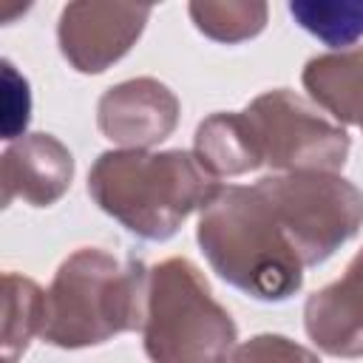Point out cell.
Wrapping results in <instances>:
<instances>
[{
    "instance_id": "1",
    "label": "cell",
    "mask_w": 363,
    "mask_h": 363,
    "mask_svg": "<svg viewBox=\"0 0 363 363\" xmlns=\"http://www.w3.org/2000/svg\"><path fill=\"white\" fill-rule=\"evenodd\" d=\"M199 244L210 267L258 301H284L303 284V261L258 187H218L201 207Z\"/></svg>"
},
{
    "instance_id": "8",
    "label": "cell",
    "mask_w": 363,
    "mask_h": 363,
    "mask_svg": "<svg viewBox=\"0 0 363 363\" xmlns=\"http://www.w3.org/2000/svg\"><path fill=\"white\" fill-rule=\"evenodd\" d=\"M179 119L176 96L156 79H128L99 99V128L130 150L162 142Z\"/></svg>"
},
{
    "instance_id": "16",
    "label": "cell",
    "mask_w": 363,
    "mask_h": 363,
    "mask_svg": "<svg viewBox=\"0 0 363 363\" xmlns=\"http://www.w3.org/2000/svg\"><path fill=\"white\" fill-rule=\"evenodd\" d=\"M233 363H318V357L281 335H258L233 352Z\"/></svg>"
},
{
    "instance_id": "10",
    "label": "cell",
    "mask_w": 363,
    "mask_h": 363,
    "mask_svg": "<svg viewBox=\"0 0 363 363\" xmlns=\"http://www.w3.org/2000/svg\"><path fill=\"white\" fill-rule=\"evenodd\" d=\"M71 173V153L54 136L34 133L9 147L3 156V201L9 204L20 196L34 207H45L65 193Z\"/></svg>"
},
{
    "instance_id": "7",
    "label": "cell",
    "mask_w": 363,
    "mask_h": 363,
    "mask_svg": "<svg viewBox=\"0 0 363 363\" xmlns=\"http://www.w3.org/2000/svg\"><path fill=\"white\" fill-rule=\"evenodd\" d=\"M147 17L150 6L71 3L60 14V48L77 71H105L133 45Z\"/></svg>"
},
{
    "instance_id": "6",
    "label": "cell",
    "mask_w": 363,
    "mask_h": 363,
    "mask_svg": "<svg viewBox=\"0 0 363 363\" xmlns=\"http://www.w3.org/2000/svg\"><path fill=\"white\" fill-rule=\"evenodd\" d=\"M244 119L255 139L261 164L267 162L289 173H332L346 162L349 136L289 91L258 96L244 111Z\"/></svg>"
},
{
    "instance_id": "9",
    "label": "cell",
    "mask_w": 363,
    "mask_h": 363,
    "mask_svg": "<svg viewBox=\"0 0 363 363\" xmlns=\"http://www.w3.org/2000/svg\"><path fill=\"white\" fill-rule=\"evenodd\" d=\"M309 337L329 354H363V250L346 267V275L315 292L303 309Z\"/></svg>"
},
{
    "instance_id": "13",
    "label": "cell",
    "mask_w": 363,
    "mask_h": 363,
    "mask_svg": "<svg viewBox=\"0 0 363 363\" xmlns=\"http://www.w3.org/2000/svg\"><path fill=\"white\" fill-rule=\"evenodd\" d=\"M45 318V295L40 286L20 275H6V332H3V354L6 363L28 346L34 332H43Z\"/></svg>"
},
{
    "instance_id": "14",
    "label": "cell",
    "mask_w": 363,
    "mask_h": 363,
    "mask_svg": "<svg viewBox=\"0 0 363 363\" xmlns=\"http://www.w3.org/2000/svg\"><path fill=\"white\" fill-rule=\"evenodd\" d=\"M289 14L332 48L352 45L363 34V3H289Z\"/></svg>"
},
{
    "instance_id": "5",
    "label": "cell",
    "mask_w": 363,
    "mask_h": 363,
    "mask_svg": "<svg viewBox=\"0 0 363 363\" xmlns=\"http://www.w3.org/2000/svg\"><path fill=\"white\" fill-rule=\"evenodd\" d=\"M255 187L272 207L303 267L329 258L363 221V193L332 173L267 176Z\"/></svg>"
},
{
    "instance_id": "11",
    "label": "cell",
    "mask_w": 363,
    "mask_h": 363,
    "mask_svg": "<svg viewBox=\"0 0 363 363\" xmlns=\"http://www.w3.org/2000/svg\"><path fill=\"white\" fill-rule=\"evenodd\" d=\"M303 85L332 116L363 125V48L309 60Z\"/></svg>"
},
{
    "instance_id": "3",
    "label": "cell",
    "mask_w": 363,
    "mask_h": 363,
    "mask_svg": "<svg viewBox=\"0 0 363 363\" xmlns=\"http://www.w3.org/2000/svg\"><path fill=\"white\" fill-rule=\"evenodd\" d=\"M150 275L139 261H116L102 250L74 252L45 292L43 337L62 349L102 343L145 326Z\"/></svg>"
},
{
    "instance_id": "17",
    "label": "cell",
    "mask_w": 363,
    "mask_h": 363,
    "mask_svg": "<svg viewBox=\"0 0 363 363\" xmlns=\"http://www.w3.org/2000/svg\"><path fill=\"white\" fill-rule=\"evenodd\" d=\"M3 136L14 139L26 122H28V111H31V96H28V82L14 71V65L6 60L3 62Z\"/></svg>"
},
{
    "instance_id": "12",
    "label": "cell",
    "mask_w": 363,
    "mask_h": 363,
    "mask_svg": "<svg viewBox=\"0 0 363 363\" xmlns=\"http://www.w3.org/2000/svg\"><path fill=\"white\" fill-rule=\"evenodd\" d=\"M196 156L213 176H238L261 164L244 113H216L199 125Z\"/></svg>"
},
{
    "instance_id": "2",
    "label": "cell",
    "mask_w": 363,
    "mask_h": 363,
    "mask_svg": "<svg viewBox=\"0 0 363 363\" xmlns=\"http://www.w3.org/2000/svg\"><path fill=\"white\" fill-rule=\"evenodd\" d=\"M88 190L130 233L162 241L216 196L218 182L196 153L108 150L96 159Z\"/></svg>"
},
{
    "instance_id": "15",
    "label": "cell",
    "mask_w": 363,
    "mask_h": 363,
    "mask_svg": "<svg viewBox=\"0 0 363 363\" xmlns=\"http://www.w3.org/2000/svg\"><path fill=\"white\" fill-rule=\"evenodd\" d=\"M199 31L221 43H238L258 34L267 23L264 3H190Z\"/></svg>"
},
{
    "instance_id": "4",
    "label": "cell",
    "mask_w": 363,
    "mask_h": 363,
    "mask_svg": "<svg viewBox=\"0 0 363 363\" xmlns=\"http://www.w3.org/2000/svg\"><path fill=\"white\" fill-rule=\"evenodd\" d=\"M145 352L153 363H227L235 323L210 295L187 258H167L150 272Z\"/></svg>"
}]
</instances>
